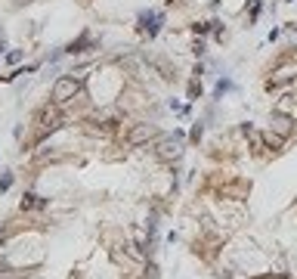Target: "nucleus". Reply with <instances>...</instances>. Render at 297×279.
Segmentation results:
<instances>
[{"label":"nucleus","instance_id":"f257e3e1","mask_svg":"<svg viewBox=\"0 0 297 279\" xmlns=\"http://www.w3.org/2000/svg\"><path fill=\"white\" fill-rule=\"evenodd\" d=\"M81 90V81L78 78H59L53 84V103L56 106H65L68 100H74V93Z\"/></svg>","mask_w":297,"mask_h":279},{"label":"nucleus","instance_id":"f03ea898","mask_svg":"<svg viewBox=\"0 0 297 279\" xmlns=\"http://www.w3.org/2000/svg\"><path fill=\"white\" fill-rule=\"evenodd\" d=\"M180 152H183V137L177 134V137H161L158 140V155L161 158H180Z\"/></svg>","mask_w":297,"mask_h":279},{"label":"nucleus","instance_id":"7ed1b4c3","mask_svg":"<svg viewBox=\"0 0 297 279\" xmlns=\"http://www.w3.org/2000/svg\"><path fill=\"white\" fill-rule=\"evenodd\" d=\"M155 137H158V127H155V124H136V127L127 134V143H130V146H142V143L155 140Z\"/></svg>","mask_w":297,"mask_h":279},{"label":"nucleus","instance_id":"20e7f679","mask_svg":"<svg viewBox=\"0 0 297 279\" xmlns=\"http://www.w3.org/2000/svg\"><path fill=\"white\" fill-rule=\"evenodd\" d=\"M291 124H294L291 115H285V112H272V127H275L278 137H288L291 134Z\"/></svg>","mask_w":297,"mask_h":279},{"label":"nucleus","instance_id":"39448f33","mask_svg":"<svg viewBox=\"0 0 297 279\" xmlns=\"http://www.w3.org/2000/svg\"><path fill=\"white\" fill-rule=\"evenodd\" d=\"M41 208H47V199L34 196V193H28V196L22 199V211H41Z\"/></svg>","mask_w":297,"mask_h":279},{"label":"nucleus","instance_id":"423d86ee","mask_svg":"<svg viewBox=\"0 0 297 279\" xmlns=\"http://www.w3.org/2000/svg\"><path fill=\"white\" fill-rule=\"evenodd\" d=\"M37 118H41V127H50V130H53V127H59V124H56V121H59V115H56V109H53V112H50V109H44Z\"/></svg>","mask_w":297,"mask_h":279},{"label":"nucleus","instance_id":"0eeeda50","mask_svg":"<svg viewBox=\"0 0 297 279\" xmlns=\"http://www.w3.org/2000/svg\"><path fill=\"white\" fill-rule=\"evenodd\" d=\"M90 44H93V37H90V34H81V37H78L74 44H68V53H84V50H87Z\"/></svg>","mask_w":297,"mask_h":279},{"label":"nucleus","instance_id":"6e6552de","mask_svg":"<svg viewBox=\"0 0 297 279\" xmlns=\"http://www.w3.org/2000/svg\"><path fill=\"white\" fill-rule=\"evenodd\" d=\"M10 186H13V177H10V174H7V177H4V180H0V190H10Z\"/></svg>","mask_w":297,"mask_h":279},{"label":"nucleus","instance_id":"1a4fd4ad","mask_svg":"<svg viewBox=\"0 0 297 279\" xmlns=\"http://www.w3.org/2000/svg\"><path fill=\"white\" fill-rule=\"evenodd\" d=\"M145 279H158V270H155V267H148V270H145Z\"/></svg>","mask_w":297,"mask_h":279}]
</instances>
